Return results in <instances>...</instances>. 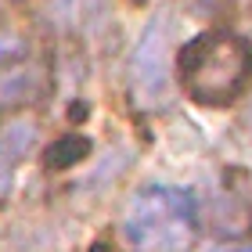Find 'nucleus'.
I'll return each instance as SVG.
<instances>
[{
  "instance_id": "1",
  "label": "nucleus",
  "mask_w": 252,
  "mask_h": 252,
  "mask_svg": "<svg viewBox=\"0 0 252 252\" xmlns=\"http://www.w3.org/2000/svg\"><path fill=\"white\" fill-rule=\"evenodd\" d=\"M177 83L198 108H231L252 83V40L213 26L177 51Z\"/></svg>"
},
{
  "instance_id": "5",
  "label": "nucleus",
  "mask_w": 252,
  "mask_h": 252,
  "mask_svg": "<svg viewBox=\"0 0 252 252\" xmlns=\"http://www.w3.org/2000/svg\"><path fill=\"white\" fill-rule=\"evenodd\" d=\"M213 227L223 238L252 231V184H249V173L231 169V173L223 177V191H220V198H216Z\"/></svg>"
},
{
  "instance_id": "6",
  "label": "nucleus",
  "mask_w": 252,
  "mask_h": 252,
  "mask_svg": "<svg viewBox=\"0 0 252 252\" xmlns=\"http://www.w3.org/2000/svg\"><path fill=\"white\" fill-rule=\"evenodd\" d=\"M40 141V126L29 116H4L0 119V166L15 169L22 158L32 155V148Z\"/></svg>"
},
{
  "instance_id": "7",
  "label": "nucleus",
  "mask_w": 252,
  "mask_h": 252,
  "mask_svg": "<svg viewBox=\"0 0 252 252\" xmlns=\"http://www.w3.org/2000/svg\"><path fill=\"white\" fill-rule=\"evenodd\" d=\"M90 152H94V144H90L87 133H62L58 141L43 148V169L47 173H65V169L79 166Z\"/></svg>"
},
{
  "instance_id": "8",
  "label": "nucleus",
  "mask_w": 252,
  "mask_h": 252,
  "mask_svg": "<svg viewBox=\"0 0 252 252\" xmlns=\"http://www.w3.org/2000/svg\"><path fill=\"white\" fill-rule=\"evenodd\" d=\"M231 252H252V245H242V249H231Z\"/></svg>"
},
{
  "instance_id": "2",
  "label": "nucleus",
  "mask_w": 252,
  "mask_h": 252,
  "mask_svg": "<svg viewBox=\"0 0 252 252\" xmlns=\"http://www.w3.org/2000/svg\"><path fill=\"white\" fill-rule=\"evenodd\" d=\"M198 223V205L191 191L180 188H148L133 198L126 216V234L137 245L155 252H173L188 245V234Z\"/></svg>"
},
{
  "instance_id": "4",
  "label": "nucleus",
  "mask_w": 252,
  "mask_h": 252,
  "mask_svg": "<svg viewBox=\"0 0 252 252\" xmlns=\"http://www.w3.org/2000/svg\"><path fill=\"white\" fill-rule=\"evenodd\" d=\"M47 83H51V72L43 68L36 58H7L0 65V112H22L29 105L47 94Z\"/></svg>"
},
{
  "instance_id": "9",
  "label": "nucleus",
  "mask_w": 252,
  "mask_h": 252,
  "mask_svg": "<svg viewBox=\"0 0 252 252\" xmlns=\"http://www.w3.org/2000/svg\"><path fill=\"white\" fill-rule=\"evenodd\" d=\"M0 4H26V0H0Z\"/></svg>"
},
{
  "instance_id": "3",
  "label": "nucleus",
  "mask_w": 252,
  "mask_h": 252,
  "mask_svg": "<svg viewBox=\"0 0 252 252\" xmlns=\"http://www.w3.org/2000/svg\"><path fill=\"white\" fill-rule=\"evenodd\" d=\"M130 72H133V87L141 90L144 97L158 101L166 94L169 83V54H166V22L155 18L148 32L137 43L133 58H130Z\"/></svg>"
}]
</instances>
